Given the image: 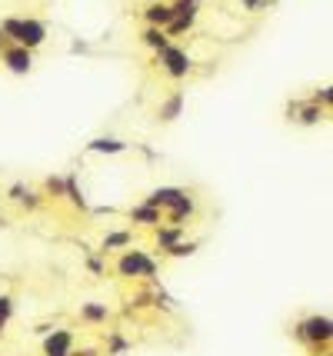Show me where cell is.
Masks as SVG:
<instances>
[{
  "instance_id": "obj_1",
  "label": "cell",
  "mask_w": 333,
  "mask_h": 356,
  "mask_svg": "<svg viewBox=\"0 0 333 356\" xmlns=\"http://www.w3.org/2000/svg\"><path fill=\"white\" fill-rule=\"evenodd\" d=\"M0 30L7 37V44H17L24 51H37L47 40V24L37 17H7L0 20Z\"/></svg>"
},
{
  "instance_id": "obj_2",
  "label": "cell",
  "mask_w": 333,
  "mask_h": 356,
  "mask_svg": "<svg viewBox=\"0 0 333 356\" xmlns=\"http://www.w3.org/2000/svg\"><path fill=\"white\" fill-rule=\"evenodd\" d=\"M157 273V260L147 256L144 250H123L117 256V276L123 280H137V276H153Z\"/></svg>"
},
{
  "instance_id": "obj_3",
  "label": "cell",
  "mask_w": 333,
  "mask_h": 356,
  "mask_svg": "<svg viewBox=\"0 0 333 356\" xmlns=\"http://www.w3.org/2000/svg\"><path fill=\"white\" fill-rule=\"evenodd\" d=\"M157 64L164 67L170 80H183L187 73H194V57L183 47H177V44H166L164 51H157Z\"/></svg>"
},
{
  "instance_id": "obj_4",
  "label": "cell",
  "mask_w": 333,
  "mask_h": 356,
  "mask_svg": "<svg viewBox=\"0 0 333 356\" xmlns=\"http://www.w3.org/2000/svg\"><path fill=\"white\" fill-rule=\"evenodd\" d=\"M297 337L303 339V343H310L314 350H320V346L327 350V343H330V337H333V323H330V317H327V313H323V317H320V313L307 317V320H303V323L297 326Z\"/></svg>"
},
{
  "instance_id": "obj_5",
  "label": "cell",
  "mask_w": 333,
  "mask_h": 356,
  "mask_svg": "<svg viewBox=\"0 0 333 356\" xmlns=\"http://www.w3.org/2000/svg\"><path fill=\"white\" fill-rule=\"evenodd\" d=\"M0 64L17 73V77H27L33 70V51H24V47H17V44H7L3 51H0Z\"/></svg>"
},
{
  "instance_id": "obj_6",
  "label": "cell",
  "mask_w": 333,
  "mask_h": 356,
  "mask_svg": "<svg viewBox=\"0 0 333 356\" xmlns=\"http://www.w3.org/2000/svg\"><path fill=\"white\" fill-rule=\"evenodd\" d=\"M164 213H166V220H170V226H187V220L197 213V200H194L190 193H183V197H177L173 206L164 210Z\"/></svg>"
},
{
  "instance_id": "obj_7",
  "label": "cell",
  "mask_w": 333,
  "mask_h": 356,
  "mask_svg": "<svg viewBox=\"0 0 333 356\" xmlns=\"http://www.w3.org/2000/svg\"><path fill=\"white\" fill-rule=\"evenodd\" d=\"M127 220L133 223V226H150V230H157L160 223H164V210H153V206L147 204H137L127 210Z\"/></svg>"
},
{
  "instance_id": "obj_8",
  "label": "cell",
  "mask_w": 333,
  "mask_h": 356,
  "mask_svg": "<svg viewBox=\"0 0 333 356\" xmlns=\"http://www.w3.org/2000/svg\"><path fill=\"white\" fill-rule=\"evenodd\" d=\"M70 350H74V333L70 330H53L44 339V356H70Z\"/></svg>"
},
{
  "instance_id": "obj_9",
  "label": "cell",
  "mask_w": 333,
  "mask_h": 356,
  "mask_svg": "<svg viewBox=\"0 0 333 356\" xmlns=\"http://www.w3.org/2000/svg\"><path fill=\"white\" fill-rule=\"evenodd\" d=\"M183 193H187V190H180V187H157V190H150L147 197H144V204L153 206V210H170L173 200L183 197Z\"/></svg>"
},
{
  "instance_id": "obj_10",
  "label": "cell",
  "mask_w": 333,
  "mask_h": 356,
  "mask_svg": "<svg viewBox=\"0 0 333 356\" xmlns=\"http://www.w3.org/2000/svg\"><path fill=\"white\" fill-rule=\"evenodd\" d=\"M144 20H147V27H160V30H166V24L173 20V10H170L166 0H153V3H147V10H144Z\"/></svg>"
},
{
  "instance_id": "obj_11",
  "label": "cell",
  "mask_w": 333,
  "mask_h": 356,
  "mask_svg": "<svg viewBox=\"0 0 333 356\" xmlns=\"http://www.w3.org/2000/svg\"><path fill=\"white\" fill-rule=\"evenodd\" d=\"M187 237V226H170V223H160L157 226V233H153V240H157V250H170V247H177L180 240Z\"/></svg>"
},
{
  "instance_id": "obj_12",
  "label": "cell",
  "mask_w": 333,
  "mask_h": 356,
  "mask_svg": "<svg viewBox=\"0 0 333 356\" xmlns=\"http://www.w3.org/2000/svg\"><path fill=\"white\" fill-rule=\"evenodd\" d=\"M183 107H187V94H183V90H177L173 97H166V100L160 103L157 117H160V123H173V120L183 114Z\"/></svg>"
},
{
  "instance_id": "obj_13",
  "label": "cell",
  "mask_w": 333,
  "mask_h": 356,
  "mask_svg": "<svg viewBox=\"0 0 333 356\" xmlns=\"http://www.w3.org/2000/svg\"><path fill=\"white\" fill-rule=\"evenodd\" d=\"M133 243V230H114L100 240V253H110V250H123Z\"/></svg>"
},
{
  "instance_id": "obj_14",
  "label": "cell",
  "mask_w": 333,
  "mask_h": 356,
  "mask_svg": "<svg viewBox=\"0 0 333 356\" xmlns=\"http://www.w3.org/2000/svg\"><path fill=\"white\" fill-rule=\"evenodd\" d=\"M293 114H297L293 120H300L303 127H314V123H320V120H327L330 110H323V107H316V103H303V107H293Z\"/></svg>"
},
{
  "instance_id": "obj_15",
  "label": "cell",
  "mask_w": 333,
  "mask_h": 356,
  "mask_svg": "<svg viewBox=\"0 0 333 356\" xmlns=\"http://www.w3.org/2000/svg\"><path fill=\"white\" fill-rule=\"evenodd\" d=\"M87 150L90 153H127V143L117 140V136H94L87 143Z\"/></svg>"
},
{
  "instance_id": "obj_16",
  "label": "cell",
  "mask_w": 333,
  "mask_h": 356,
  "mask_svg": "<svg viewBox=\"0 0 333 356\" xmlns=\"http://www.w3.org/2000/svg\"><path fill=\"white\" fill-rule=\"evenodd\" d=\"M140 40H144V47H150V51L157 53V51H164L166 44H170V37L160 30V27H147L144 34H140Z\"/></svg>"
},
{
  "instance_id": "obj_17",
  "label": "cell",
  "mask_w": 333,
  "mask_h": 356,
  "mask_svg": "<svg viewBox=\"0 0 333 356\" xmlns=\"http://www.w3.org/2000/svg\"><path fill=\"white\" fill-rule=\"evenodd\" d=\"M80 320H87V323H107L110 320V310L103 303H83L80 306Z\"/></svg>"
},
{
  "instance_id": "obj_18",
  "label": "cell",
  "mask_w": 333,
  "mask_h": 356,
  "mask_svg": "<svg viewBox=\"0 0 333 356\" xmlns=\"http://www.w3.org/2000/svg\"><path fill=\"white\" fill-rule=\"evenodd\" d=\"M64 197L70 200V204L77 206V210H87V200H83V193L77 190V177H67V190H64Z\"/></svg>"
},
{
  "instance_id": "obj_19",
  "label": "cell",
  "mask_w": 333,
  "mask_h": 356,
  "mask_svg": "<svg viewBox=\"0 0 333 356\" xmlns=\"http://www.w3.org/2000/svg\"><path fill=\"white\" fill-rule=\"evenodd\" d=\"M10 317H14V296L0 293V333H3V326L10 323Z\"/></svg>"
},
{
  "instance_id": "obj_20",
  "label": "cell",
  "mask_w": 333,
  "mask_h": 356,
  "mask_svg": "<svg viewBox=\"0 0 333 356\" xmlns=\"http://www.w3.org/2000/svg\"><path fill=\"white\" fill-rule=\"evenodd\" d=\"M194 250H197V243H194V240H180L177 247H170V250H166V256H194Z\"/></svg>"
},
{
  "instance_id": "obj_21",
  "label": "cell",
  "mask_w": 333,
  "mask_h": 356,
  "mask_svg": "<svg viewBox=\"0 0 333 356\" xmlns=\"http://www.w3.org/2000/svg\"><path fill=\"white\" fill-rule=\"evenodd\" d=\"M47 193H53V197H64V190H67V180L64 177H47Z\"/></svg>"
},
{
  "instance_id": "obj_22",
  "label": "cell",
  "mask_w": 333,
  "mask_h": 356,
  "mask_svg": "<svg viewBox=\"0 0 333 356\" xmlns=\"http://www.w3.org/2000/svg\"><path fill=\"white\" fill-rule=\"evenodd\" d=\"M27 197H31V190L24 187V184H14V187H10V200H14V204H24Z\"/></svg>"
},
{
  "instance_id": "obj_23",
  "label": "cell",
  "mask_w": 333,
  "mask_h": 356,
  "mask_svg": "<svg viewBox=\"0 0 333 356\" xmlns=\"http://www.w3.org/2000/svg\"><path fill=\"white\" fill-rule=\"evenodd\" d=\"M87 270L100 276V273H103V260H100V256H87Z\"/></svg>"
},
{
  "instance_id": "obj_24",
  "label": "cell",
  "mask_w": 333,
  "mask_h": 356,
  "mask_svg": "<svg viewBox=\"0 0 333 356\" xmlns=\"http://www.w3.org/2000/svg\"><path fill=\"white\" fill-rule=\"evenodd\" d=\"M244 3V10H260L264 7V0H240Z\"/></svg>"
},
{
  "instance_id": "obj_25",
  "label": "cell",
  "mask_w": 333,
  "mask_h": 356,
  "mask_svg": "<svg viewBox=\"0 0 333 356\" xmlns=\"http://www.w3.org/2000/svg\"><path fill=\"white\" fill-rule=\"evenodd\" d=\"M187 3H190V7H200V3H203V0H187Z\"/></svg>"
},
{
  "instance_id": "obj_26",
  "label": "cell",
  "mask_w": 333,
  "mask_h": 356,
  "mask_svg": "<svg viewBox=\"0 0 333 356\" xmlns=\"http://www.w3.org/2000/svg\"><path fill=\"white\" fill-rule=\"evenodd\" d=\"M150 3H153V0H150Z\"/></svg>"
}]
</instances>
